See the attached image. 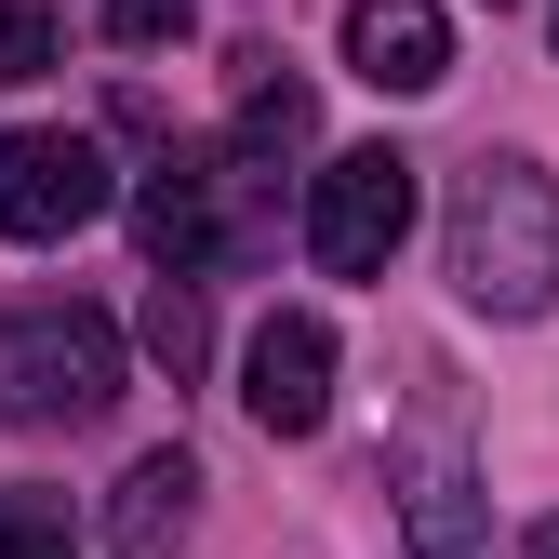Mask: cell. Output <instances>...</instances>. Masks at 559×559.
<instances>
[{
    "label": "cell",
    "instance_id": "1",
    "mask_svg": "<svg viewBox=\"0 0 559 559\" xmlns=\"http://www.w3.org/2000/svg\"><path fill=\"white\" fill-rule=\"evenodd\" d=\"M440 253H453V294L479 320H546L559 307V174L493 147L453 174V214H440Z\"/></svg>",
    "mask_w": 559,
    "mask_h": 559
},
{
    "label": "cell",
    "instance_id": "2",
    "mask_svg": "<svg viewBox=\"0 0 559 559\" xmlns=\"http://www.w3.org/2000/svg\"><path fill=\"white\" fill-rule=\"evenodd\" d=\"M120 400V320L107 307H14L0 320V413L14 427H94Z\"/></svg>",
    "mask_w": 559,
    "mask_h": 559
},
{
    "label": "cell",
    "instance_id": "3",
    "mask_svg": "<svg viewBox=\"0 0 559 559\" xmlns=\"http://www.w3.org/2000/svg\"><path fill=\"white\" fill-rule=\"evenodd\" d=\"M413 240V160L400 147H346L307 174V253L320 280H386V253Z\"/></svg>",
    "mask_w": 559,
    "mask_h": 559
},
{
    "label": "cell",
    "instance_id": "4",
    "mask_svg": "<svg viewBox=\"0 0 559 559\" xmlns=\"http://www.w3.org/2000/svg\"><path fill=\"white\" fill-rule=\"evenodd\" d=\"M107 200H120V174H107L94 133H14V147H0V240L53 253V240H81Z\"/></svg>",
    "mask_w": 559,
    "mask_h": 559
},
{
    "label": "cell",
    "instance_id": "5",
    "mask_svg": "<svg viewBox=\"0 0 559 559\" xmlns=\"http://www.w3.org/2000/svg\"><path fill=\"white\" fill-rule=\"evenodd\" d=\"M240 400H253L266 440H320V413H333V320L320 307H266L253 346H240Z\"/></svg>",
    "mask_w": 559,
    "mask_h": 559
},
{
    "label": "cell",
    "instance_id": "6",
    "mask_svg": "<svg viewBox=\"0 0 559 559\" xmlns=\"http://www.w3.org/2000/svg\"><path fill=\"white\" fill-rule=\"evenodd\" d=\"M346 81L440 94L453 81V14H440V0H346Z\"/></svg>",
    "mask_w": 559,
    "mask_h": 559
},
{
    "label": "cell",
    "instance_id": "7",
    "mask_svg": "<svg viewBox=\"0 0 559 559\" xmlns=\"http://www.w3.org/2000/svg\"><path fill=\"white\" fill-rule=\"evenodd\" d=\"M94 533H107V559H174V546L200 533V453H187V440H160V453H133Z\"/></svg>",
    "mask_w": 559,
    "mask_h": 559
},
{
    "label": "cell",
    "instance_id": "8",
    "mask_svg": "<svg viewBox=\"0 0 559 559\" xmlns=\"http://www.w3.org/2000/svg\"><path fill=\"white\" fill-rule=\"evenodd\" d=\"M400 533H413V559H493V493H479V466L427 440L400 466Z\"/></svg>",
    "mask_w": 559,
    "mask_h": 559
},
{
    "label": "cell",
    "instance_id": "9",
    "mask_svg": "<svg viewBox=\"0 0 559 559\" xmlns=\"http://www.w3.org/2000/svg\"><path fill=\"white\" fill-rule=\"evenodd\" d=\"M214 174L227 160H160L147 187H133V240L160 253V280H200L227 253V214H214Z\"/></svg>",
    "mask_w": 559,
    "mask_h": 559
},
{
    "label": "cell",
    "instance_id": "10",
    "mask_svg": "<svg viewBox=\"0 0 559 559\" xmlns=\"http://www.w3.org/2000/svg\"><path fill=\"white\" fill-rule=\"evenodd\" d=\"M307 133H320V94L280 81V53H253V81H240V147L266 160V147H307Z\"/></svg>",
    "mask_w": 559,
    "mask_h": 559
},
{
    "label": "cell",
    "instance_id": "11",
    "mask_svg": "<svg viewBox=\"0 0 559 559\" xmlns=\"http://www.w3.org/2000/svg\"><path fill=\"white\" fill-rule=\"evenodd\" d=\"M133 333H147V360L187 386V373H200V346H214V320H200V280H147V320H133Z\"/></svg>",
    "mask_w": 559,
    "mask_h": 559
},
{
    "label": "cell",
    "instance_id": "12",
    "mask_svg": "<svg viewBox=\"0 0 559 559\" xmlns=\"http://www.w3.org/2000/svg\"><path fill=\"white\" fill-rule=\"evenodd\" d=\"M0 559H67V493H0Z\"/></svg>",
    "mask_w": 559,
    "mask_h": 559
},
{
    "label": "cell",
    "instance_id": "13",
    "mask_svg": "<svg viewBox=\"0 0 559 559\" xmlns=\"http://www.w3.org/2000/svg\"><path fill=\"white\" fill-rule=\"evenodd\" d=\"M53 14H40V0H0V81H40V67H53Z\"/></svg>",
    "mask_w": 559,
    "mask_h": 559
},
{
    "label": "cell",
    "instance_id": "14",
    "mask_svg": "<svg viewBox=\"0 0 559 559\" xmlns=\"http://www.w3.org/2000/svg\"><path fill=\"white\" fill-rule=\"evenodd\" d=\"M200 27V0H107V40L120 53H160V40H187Z\"/></svg>",
    "mask_w": 559,
    "mask_h": 559
},
{
    "label": "cell",
    "instance_id": "15",
    "mask_svg": "<svg viewBox=\"0 0 559 559\" xmlns=\"http://www.w3.org/2000/svg\"><path fill=\"white\" fill-rule=\"evenodd\" d=\"M520 559H559V520H546V533H533V546H520Z\"/></svg>",
    "mask_w": 559,
    "mask_h": 559
},
{
    "label": "cell",
    "instance_id": "16",
    "mask_svg": "<svg viewBox=\"0 0 559 559\" xmlns=\"http://www.w3.org/2000/svg\"><path fill=\"white\" fill-rule=\"evenodd\" d=\"M546 40H559V14H546Z\"/></svg>",
    "mask_w": 559,
    "mask_h": 559
}]
</instances>
